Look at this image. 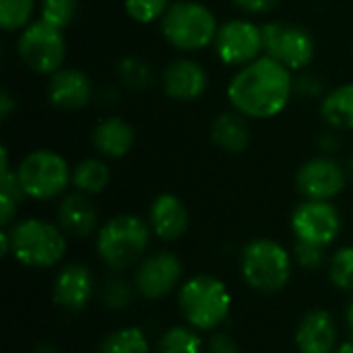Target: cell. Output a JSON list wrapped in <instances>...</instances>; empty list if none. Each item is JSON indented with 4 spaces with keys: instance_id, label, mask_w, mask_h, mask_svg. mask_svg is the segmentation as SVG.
Wrapping results in <instances>:
<instances>
[{
    "instance_id": "6da1fadb",
    "label": "cell",
    "mask_w": 353,
    "mask_h": 353,
    "mask_svg": "<svg viewBox=\"0 0 353 353\" xmlns=\"http://www.w3.org/2000/svg\"><path fill=\"white\" fill-rule=\"evenodd\" d=\"M294 79L288 66L263 54L234 72L225 89L228 101L248 120L277 118L296 95Z\"/></svg>"
},
{
    "instance_id": "7a4b0ae2",
    "label": "cell",
    "mask_w": 353,
    "mask_h": 353,
    "mask_svg": "<svg viewBox=\"0 0 353 353\" xmlns=\"http://www.w3.org/2000/svg\"><path fill=\"white\" fill-rule=\"evenodd\" d=\"M4 230L8 232L10 254L25 267L48 269L58 265L66 254V234L58 223H50L39 217H27Z\"/></svg>"
},
{
    "instance_id": "3957f363",
    "label": "cell",
    "mask_w": 353,
    "mask_h": 353,
    "mask_svg": "<svg viewBox=\"0 0 353 353\" xmlns=\"http://www.w3.org/2000/svg\"><path fill=\"white\" fill-rule=\"evenodd\" d=\"M163 39L182 54L213 46L219 23L215 12L199 0H174L159 21Z\"/></svg>"
},
{
    "instance_id": "277c9868",
    "label": "cell",
    "mask_w": 353,
    "mask_h": 353,
    "mask_svg": "<svg viewBox=\"0 0 353 353\" xmlns=\"http://www.w3.org/2000/svg\"><path fill=\"white\" fill-rule=\"evenodd\" d=\"M149 221L122 213L108 219L97 232V254L112 271H126L147 256L151 240Z\"/></svg>"
},
{
    "instance_id": "5b68a950",
    "label": "cell",
    "mask_w": 353,
    "mask_h": 353,
    "mask_svg": "<svg viewBox=\"0 0 353 353\" xmlns=\"http://www.w3.org/2000/svg\"><path fill=\"white\" fill-rule=\"evenodd\" d=\"M178 304L188 327L196 331H215L232 310L228 285L213 275H194L180 285Z\"/></svg>"
},
{
    "instance_id": "8992f818",
    "label": "cell",
    "mask_w": 353,
    "mask_h": 353,
    "mask_svg": "<svg viewBox=\"0 0 353 353\" xmlns=\"http://www.w3.org/2000/svg\"><path fill=\"white\" fill-rule=\"evenodd\" d=\"M240 271L248 288L254 292L277 294L290 283L292 254L271 238H256L244 246Z\"/></svg>"
},
{
    "instance_id": "52a82bcc",
    "label": "cell",
    "mask_w": 353,
    "mask_h": 353,
    "mask_svg": "<svg viewBox=\"0 0 353 353\" xmlns=\"http://www.w3.org/2000/svg\"><path fill=\"white\" fill-rule=\"evenodd\" d=\"M19 184L27 199L52 201L64 196L72 184V170L68 161L54 149H33L14 168Z\"/></svg>"
},
{
    "instance_id": "ba28073f",
    "label": "cell",
    "mask_w": 353,
    "mask_h": 353,
    "mask_svg": "<svg viewBox=\"0 0 353 353\" xmlns=\"http://www.w3.org/2000/svg\"><path fill=\"white\" fill-rule=\"evenodd\" d=\"M62 31L43 19H33L17 35V56L31 72L52 77L66 60V37Z\"/></svg>"
},
{
    "instance_id": "9c48e42d",
    "label": "cell",
    "mask_w": 353,
    "mask_h": 353,
    "mask_svg": "<svg viewBox=\"0 0 353 353\" xmlns=\"http://www.w3.org/2000/svg\"><path fill=\"white\" fill-rule=\"evenodd\" d=\"M265 54L288 66L292 72L306 70L316 56V41L308 29L288 21H269L263 25Z\"/></svg>"
},
{
    "instance_id": "30bf717a",
    "label": "cell",
    "mask_w": 353,
    "mask_h": 353,
    "mask_svg": "<svg viewBox=\"0 0 353 353\" xmlns=\"http://www.w3.org/2000/svg\"><path fill=\"white\" fill-rule=\"evenodd\" d=\"M215 56L225 66H246L265 54L263 25L250 19H232L219 25L217 37L213 41Z\"/></svg>"
},
{
    "instance_id": "8fae6325",
    "label": "cell",
    "mask_w": 353,
    "mask_h": 353,
    "mask_svg": "<svg viewBox=\"0 0 353 353\" xmlns=\"http://www.w3.org/2000/svg\"><path fill=\"white\" fill-rule=\"evenodd\" d=\"M292 232L298 242L327 248L341 234V215L331 201H304L292 213Z\"/></svg>"
},
{
    "instance_id": "7c38bea8",
    "label": "cell",
    "mask_w": 353,
    "mask_h": 353,
    "mask_svg": "<svg viewBox=\"0 0 353 353\" xmlns=\"http://www.w3.org/2000/svg\"><path fill=\"white\" fill-rule=\"evenodd\" d=\"M347 170L331 155L310 157L298 168L296 188L306 201H333L347 186Z\"/></svg>"
},
{
    "instance_id": "4fadbf2b",
    "label": "cell",
    "mask_w": 353,
    "mask_h": 353,
    "mask_svg": "<svg viewBox=\"0 0 353 353\" xmlns=\"http://www.w3.org/2000/svg\"><path fill=\"white\" fill-rule=\"evenodd\" d=\"M182 275V261L170 250H159L139 263L134 273V290L145 300H161L180 288Z\"/></svg>"
},
{
    "instance_id": "5bb4252c",
    "label": "cell",
    "mask_w": 353,
    "mask_h": 353,
    "mask_svg": "<svg viewBox=\"0 0 353 353\" xmlns=\"http://www.w3.org/2000/svg\"><path fill=\"white\" fill-rule=\"evenodd\" d=\"M207 87H209V74L205 66L186 56L170 60L161 72L163 93L180 103H190L201 99Z\"/></svg>"
},
{
    "instance_id": "9a60e30c",
    "label": "cell",
    "mask_w": 353,
    "mask_h": 353,
    "mask_svg": "<svg viewBox=\"0 0 353 353\" xmlns=\"http://www.w3.org/2000/svg\"><path fill=\"white\" fill-rule=\"evenodd\" d=\"M48 101L62 112H77L87 108L95 97L91 77L74 66H62L48 81Z\"/></svg>"
},
{
    "instance_id": "2e32d148",
    "label": "cell",
    "mask_w": 353,
    "mask_h": 353,
    "mask_svg": "<svg viewBox=\"0 0 353 353\" xmlns=\"http://www.w3.org/2000/svg\"><path fill=\"white\" fill-rule=\"evenodd\" d=\"M95 279L89 267L70 263L60 269L54 281V302L68 310V312H81L87 308V304L93 298Z\"/></svg>"
},
{
    "instance_id": "e0dca14e",
    "label": "cell",
    "mask_w": 353,
    "mask_h": 353,
    "mask_svg": "<svg viewBox=\"0 0 353 353\" xmlns=\"http://www.w3.org/2000/svg\"><path fill=\"white\" fill-rule=\"evenodd\" d=\"M149 225L151 232L163 242L180 240L190 225V215L184 201L172 192H161L155 196L149 207Z\"/></svg>"
},
{
    "instance_id": "ac0fdd59",
    "label": "cell",
    "mask_w": 353,
    "mask_h": 353,
    "mask_svg": "<svg viewBox=\"0 0 353 353\" xmlns=\"http://www.w3.org/2000/svg\"><path fill=\"white\" fill-rule=\"evenodd\" d=\"M296 347L300 353L337 352V325L333 314L323 308L306 312L296 329Z\"/></svg>"
},
{
    "instance_id": "d6986e66",
    "label": "cell",
    "mask_w": 353,
    "mask_h": 353,
    "mask_svg": "<svg viewBox=\"0 0 353 353\" xmlns=\"http://www.w3.org/2000/svg\"><path fill=\"white\" fill-rule=\"evenodd\" d=\"M134 141H137L134 126L120 116L101 118L91 132L93 149L105 159H120L128 155L134 147Z\"/></svg>"
},
{
    "instance_id": "ffe728a7",
    "label": "cell",
    "mask_w": 353,
    "mask_h": 353,
    "mask_svg": "<svg viewBox=\"0 0 353 353\" xmlns=\"http://www.w3.org/2000/svg\"><path fill=\"white\" fill-rule=\"evenodd\" d=\"M58 225L70 238H89L99 223V213L91 199L83 192L64 194L56 211Z\"/></svg>"
},
{
    "instance_id": "44dd1931",
    "label": "cell",
    "mask_w": 353,
    "mask_h": 353,
    "mask_svg": "<svg viewBox=\"0 0 353 353\" xmlns=\"http://www.w3.org/2000/svg\"><path fill=\"white\" fill-rule=\"evenodd\" d=\"M209 137L217 149H221L223 153H230V155L244 153L252 141L248 118H244L236 110H228V112L217 114L211 122Z\"/></svg>"
},
{
    "instance_id": "7402d4cb",
    "label": "cell",
    "mask_w": 353,
    "mask_h": 353,
    "mask_svg": "<svg viewBox=\"0 0 353 353\" xmlns=\"http://www.w3.org/2000/svg\"><path fill=\"white\" fill-rule=\"evenodd\" d=\"M319 110L331 130H353V83H343L327 91Z\"/></svg>"
},
{
    "instance_id": "603a6c76",
    "label": "cell",
    "mask_w": 353,
    "mask_h": 353,
    "mask_svg": "<svg viewBox=\"0 0 353 353\" xmlns=\"http://www.w3.org/2000/svg\"><path fill=\"white\" fill-rule=\"evenodd\" d=\"M112 170L101 157H85L72 168V186L77 192L95 196L110 184Z\"/></svg>"
},
{
    "instance_id": "cb8c5ba5",
    "label": "cell",
    "mask_w": 353,
    "mask_h": 353,
    "mask_svg": "<svg viewBox=\"0 0 353 353\" xmlns=\"http://www.w3.org/2000/svg\"><path fill=\"white\" fill-rule=\"evenodd\" d=\"M118 83L132 91H143L153 85V68L139 56H122L116 64Z\"/></svg>"
},
{
    "instance_id": "d4e9b609",
    "label": "cell",
    "mask_w": 353,
    "mask_h": 353,
    "mask_svg": "<svg viewBox=\"0 0 353 353\" xmlns=\"http://www.w3.org/2000/svg\"><path fill=\"white\" fill-rule=\"evenodd\" d=\"M149 339L139 327H124L105 335L99 353H149Z\"/></svg>"
},
{
    "instance_id": "484cf974",
    "label": "cell",
    "mask_w": 353,
    "mask_h": 353,
    "mask_svg": "<svg viewBox=\"0 0 353 353\" xmlns=\"http://www.w3.org/2000/svg\"><path fill=\"white\" fill-rule=\"evenodd\" d=\"M23 199H27V196L19 184L17 172L10 168L0 170V223H2V228L12 225V219H14L17 209Z\"/></svg>"
},
{
    "instance_id": "4316f807",
    "label": "cell",
    "mask_w": 353,
    "mask_h": 353,
    "mask_svg": "<svg viewBox=\"0 0 353 353\" xmlns=\"http://www.w3.org/2000/svg\"><path fill=\"white\" fill-rule=\"evenodd\" d=\"M157 353H203V341L192 327H172L159 337Z\"/></svg>"
},
{
    "instance_id": "83f0119b",
    "label": "cell",
    "mask_w": 353,
    "mask_h": 353,
    "mask_svg": "<svg viewBox=\"0 0 353 353\" xmlns=\"http://www.w3.org/2000/svg\"><path fill=\"white\" fill-rule=\"evenodd\" d=\"M37 0H0V27L6 33H19L33 21Z\"/></svg>"
},
{
    "instance_id": "f1b7e54d",
    "label": "cell",
    "mask_w": 353,
    "mask_h": 353,
    "mask_svg": "<svg viewBox=\"0 0 353 353\" xmlns=\"http://www.w3.org/2000/svg\"><path fill=\"white\" fill-rule=\"evenodd\" d=\"M329 279L337 290L353 294V246H343L331 256Z\"/></svg>"
},
{
    "instance_id": "f546056e",
    "label": "cell",
    "mask_w": 353,
    "mask_h": 353,
    "mask_svg": "<svg viewBox=\"0 0 353 353\" xmlns=\"http://www.w3.org/2000/svg\"><path fill=\"white\" fill-rule=\"evenodd\" d=\"M37 8L39 19L66 29L79 12V0H37Z\"/></svg>"
},
{
    "instance_id": "4dcf8cb0",
    "label": "cell",
    "mask_w": 353,
    "mask_h": 353,
    "mask_svg": "<svg viewBox=\"0 0 353 353\" xmlns=\"http://www.w3.org/2000/svg\"><path fill=\"white\" fill-rule=\"evenodd\" d=\"M172 0H124L126 14L141 25L157 23L168 12Z\"/></svg>"
},
{
    "instance_id": "1f68e13d",
    "label": "cell",
    "mask_w": 353,
    "mask_h": 353,
    "mask_svg": "<svg viewBox=\"0 0 353 353\" xmlns=\"http://www.w3.org/2000/svg\"><path fill=\"white\" fill-rule=\"evenodd\" d=\"M132 296H134L132 285L116 275L105 279V283L101 288V300L110 310H124L126 306H130Z\"/></svg>"
},
{
    "instance_id": "d6a6232c",
    "label": "cell",
    "mask_w": 353,
    "mask_h": 353,
    "mask_svg": "<svg viewBox=\"0 0 353 353\" xmlns=\"http://www.w3.org/2000/svg\"><path fill=\"white\" fill-rule=\"evenodd\" d=\"M294 91L296 95L304 97V99H312V97H325V85H323V79L319 74H312V72H300L296 79H294Z\"/></svg>"
},
{
    "instance_id": "836d02e7",
    "label": "cell",
    "mask_w": 353,
    "mask_h": 353,
    "mask_svg": "<svg viewBox=\"0 0 353 353\" xmlns=\"http://www.w3.org/2000/svg\"><path fill=\"white\" fill-rule=\"evenodd\" d=\"M294 256L304 269H319L325 263V246H316V244H308V242H296Z\"/></svg>"
},
{
    "instance_id": "e575fe53",
    "label": "cell",
    "mask_w": 353,
    "mask_h": 353,
    "mask_svg": "<svg viewBox=\"0 0 353 353\" xmlns=\"http://www.w3.org/2000/svg\"><path fill=\"white\" fill-rule=\"evenodd\" d=\"M232 4L246 14H267L279 4V0H232Z\"/></svg>"
},
{
    "instance_id": "d590c367",
    "label": "cell",
    "mask_w": 353,
    "mask_h": 353,
    "mask_svg": "<svg viewBox=\"0 0 353 353\" xmlns=\"http://www.w3.org/2000/svg\"><path fill=\"white\" fill-rule=\"evenodd\" d=\"M205 352L207 353H240V350H238V343H236L230 335H225V333H215V335H211V337H209Z\"/></svg>"
},
{
    "instance_id": "8d00e7d4",
    "label": "cell",
    "mask_w": 353,
    "mask_h": 353,
    "mask_svg": "<svg viewBox=\"0 0 353 353\" xmlns=\"http://www.w3.org/2000/svg\"><path fill=\"white\" fill-rule=\"evenodd\" d=\"M14 108H17L14 97L10 95L8 89H2V91H0V118H2V120H8Z\"/></svg>"
},
{
    "instance_id": "74e56055",
    "label": "cell",
    "mask_w": 353,
    "mask_h": 353,
    "mask_svg": "<svg viewBox=\"0 0 353 353\" xmlns=\"http://www.w3.org/2000/svg\"><path fill=\"white\" fill-rule=\"evenodd\" d=\"M319 147H321V151H325L327 155H331V153H335L337 149H339V141H337V137H335V132H325L321 139H319Z\"/></svg>"
},
{
    "instance_id": "f35d334b",
    "label": "cell",
    "mask_w": 353,
    "mask_h": 353,
    "mask_svg": "<svg viewBox=\"0 0 353 353\" xmlns=\"http://www.w3.org/2000/svg\"><path fill=\"white\" fill-rule=\"evenodd\" d=\"M33 353H58V350L52 343H41L33 350Z\"/></svg>"
},
{
    "instance_id": "ab89813d",
    "label": "cell",
    "mask_w": 353,
    "mask_h": 353,
    "mask_svg": "<svg viewBox=\"0 0 353 353\" xmlns=\"http://www.w3.org/2000/svg\"><path fill=\"white\" fill-rule=\"evenodd\" d=\"M335 353H353V339L352 341H345V343H341V345L337 347V352Z\"/></svg>"
},
{
    "instance_id": "60d3db41",
    "label": "cell",
    "mask_w": 353,
    "mask_h": 353,
    "mask_svg": "<svg viewBox=\"0 0 353 353\" xmlns=\"http://www.w3.org/2000/svg\"><path fill=\"white\" fill-rule=\"evenodd\" d=\"M347 327H350V331L353 333V300L352 304H350V308H347Z\"/></svg>"
},
{
    "instance_id": "b9f144b4",
    "label": "cell",
    "mask_w": 353,
    "mask_h": 353,
    "mask_svg": "<svg viewBox=\"0 0 353 353\" xmlns=\"http://www.w3.org/2000/svg\"><path fill=\"white\" fill-rule=\"evenodd\" d=\"M347 176H350V180L353 182V155L350 157V161H347Z\"/></svg>"
}]
</instances>
